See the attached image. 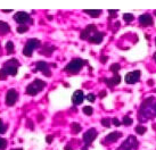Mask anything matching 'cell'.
<instances>
[{
  "label": "cell",
  "instance_id": "obj_15",
  "mask_svg": "<svg viewBox=\"0 0 156 150\" xmlns=\"http://www.w3.org/2000/svg\"><path fill=\"white\" fill-rule=\"evenodd\" d=\"M139 23L143 26H151L153 25V17L149 14H144L139 17Z\"/></svg>",
  "mask_w": 156,
  "mask_h": 150
},
{
  "label": "cell",
  "instance_id": "obj_2",
  "mask_svg": "<svg viewBox=\"0 0 156 150\" xmlns=\"http://www.w3.org/2000/svg\"><path fill=\"white\" fill-rule=\"evenodd\" d=\"M83 65H87V60H83L81 58H75L67 64V66L65 67V71L69 74H78Z\"/></svg>",
  "mask_w": 156,
  "mask_h": 150
},
{
  "label": "cell",
  "instance_id": "obj_20",
  "mask_svg": "<svg viewBox=\"0 0 156 150\" xmlns=\"http://www.w3.org/2000/svg\"><path fill=\"white\" fill-rule=\"evenodd\" d=\"M55 50V47H49V48H44V49H42L41 51H40V54L41 55H44V56H51V52Z\"/></svg>",
  "mask_w": 156,
  "mask_h": 150
},
{
  "label": "cell",
  "instance_id": "obj_41",
  "mask_svg": "<svg viewBox=\"0 0 156 150\" xmlns=\"http://www.w3.org/2000/svg\"><path fill=\"white\" fill-rule=\"evenodd\" d=\"M42 120H44V116H42V115H39V118H38V120H39V122H41Z\"/></svg>",
  "mask_w": 156,
  "mask_h": 150
},
{
  "label": "cell",
  "instance_id": "obj_21",
  "mask_svg": "<svg viewBox=\"0 0 156 150\" xmlns=\"http://www.w3.org/2000/svg\"><path fill=\"white\" fill-rule=\"evenodd\" d=\"M134 131H136V133H137V134L143 135L144 133L146 132V127H145V126H143V125H138V126H136Z\"/></svg>",
  "mask_w": 156,
  "mask_h": 150
},
{
  "label": "cell",
  "instance_id": "obj_39",
  "mask_svg": "<svg viewBox=\"0 0 156 150\" xmlns=\"http://www.w3.org/2000/svg\"><path fill=\"white\" fill-rule=\"evenodd\" d=\"M105 96H106V91H101V92L99 93V97H100V98H104Z\"/></svg>",
  "mask_w": 156,
  "mask_h": 150
},
{
  "label": "cell",
  "instance_id": "obj_5",
  "mask_svg": "<svg viewBox=\"0 0 156 150\" xmlns=\"http://www.w3.org/2000/svg\"><path fill=\"white\" fill-rule=\"evenodd\" d=\"M17 67H18V61L15 58L8 60L4 65V69L6 71L7 75H12V76H15L17 74Z\"/></svg>",
  "mask_w": 156,
  "mask_h": 150
},
{
  "label": "cell",
  "instance_id": "obj_44",
  "mask_svg": "<svg viewBox=\"0 0 156 150\" xmlns=\"http://www.w3.org/2000/svg\"><path fill=\"white\" fill-rule=\"evenodd\" d=\"M153 58H154V59L156 60V52H155V54H154V56H153Z\"/></svg>",
  "mask_w": 156,
  "mask_h": 150
},
{
  "label": "cell",
  "instance_id": "obj_32",
  "mask_svg": "<svg viewBox=\"0 0 156 150\" xmlns=\"http://www.w3.org/2000/svg\"><path fill=\"white\" fill-rule=\"evenodd\" d=\"M6 129H7V126H6V125L2 123V120H0V134H1V133L6 132Z\"/></svg>",
  "mask_w": 156,
  "mask_h": 150
},
{
  "label": "cell",
  "instance_id": "obj_10",
  "mask_svg": "<svg viewBox=\"0 0 156 150\" xmlns=\"http://www.w3.org/2000/svg\"><path fill=\"white\" fill-rule=\"evenodd\" d=\"M97 32V27L96 25L94 24H91V25H88L87 29L86 30H83L81 32V35H80V38L82 39V40H88V39L90 38L91 35H94Z\"/></svg>",
  "mask_w": 156,
  "mask_h": 150
},
{
  "label": "cell",
  "instance_id": "obj_9",
  "mask_svg": "<svg viewBox=\"0 0 156 150\" xmlns=\"http://www.w3.org/2000/svg\"><path fill=\"white\" fill-rule=\"evenodd\" d=\"M97 131L95 129H89L87 132L83 134V141L86 142V146H89L91 142L95 140L96 138H97Z\"/></svg>",
  "mask_w": 156,
  "mask_h": 150
},
{
  "label": "cell",
  "instance_id": "obj_34",
  "mask_svg": "<svg viewBox=\"0 0 156 150\" xmlns=\"http://www.w3.org/2000/svg\"><path fill=\"white\" fill-rule=\"evenodd\" d=\"M111 122H112V123H113L114 125H115V126H120V125L122 124L121 122H120V120H117V118H113V120H111Z\"/></svg>",
  "mask_w": 156,
  "mask_h": 150
},
{
  "label": "cell",
  "instance_id": "obj_31",
  "mask_svg": "<svg viewBox=\"0 0 156 150\" xmlns=\"http://www.w3.org/2000/svg\"><path fill=\"white\" fill-rule=\"evenodd\" d=\"M6 77H7V73H6V71L4 68L0 69V80H6Z\"/></svg>",
  "mask_w": 156,
  "mask_h": 150
},
{
  "label": "cell",
  "instance_id": "obj_45",
  "mask_svg": "<svg viewBox=\"0 0 156 150\" xmlns=\"http://www.w3.org/2000/svg\"><path fill=\"white\" fill-rule=\"evenodd\" d=\"M12 150H23L22 148H20V149H12Z\"/></svg>",
  "mask_w": 156,
  "mask_h": 150
},
{
  "label": "cell",
  "instance_id": "obj_4",
  "mask_svg": "<svg viewBox=\"0 0 156 150\" xmlns=\"http://www.w3.org/2000/svg\"><path fill=\"white\" fill-rule=\"evenodd\" d=\"M41 46V41L38 40V39H30L27 40L26 44L24 46V49H23V55L25 57H31L32 56V52L34 49L39 48Z\"/></svg>",
  "mask_w": 156,
  "mask_h": 150
},
{
  "label": "cell",
  "instance_id": "obj_17",
  "mask_svg": "<svg viewBox=\"0 0 156 150\" xmlns=\"http://www.w3.org/2000/svg\"><path fill=\"white\" fill-rule=\"evenodd\" d=\"M121 137H122V133H120V132H112L111 134H108L107 137L105 138V141L115 142L117 139H120Z\"/></svg>",
  "mask_w": 156,
  "mask_h": 150
},
{
  "label": "cell",
  "instance_id": "obj_23",
  "mask_svg": "<svg viewBox=\"0 0 156 150\" xmlns=\"http://www.w3.org/2000/svg\"><path fill=\"white\" fill-rule=\"evenodd\" d=\"M71 127H72L74 133H79L81 131V125L79 124V123H72V124H71Z\"/></svg>",
  "mask_w": 156,
  "mask_h": 150
},
{
  "label": "cell",
  "instance_id": "obj_11",
  "mask_svg": "<svg viewBox=\"0 0 156 150\" xmlns=\"http://www.w3.org/2000/svg\"><path fill=\"white\" fill-rule=\"evenodd\" d=\"M35 69L41 71L44 76H47V77L51 76V72H50V69H49V64H47L46 61H38V63H37V66H35Z\"/></svg>",
  "mask_w": 156,
  "mask_h": 150
},
{
  "label": "cell",
  "instance_id": "obj_37",
  "mask_svg": "<svg viewBox=\"0 0 156 150\" xmlns=\"http://www.w3.org/2000/svg\"><path fill=\"white\" fill-rule=\"evenodd\" d=\"M108 13L111 14V15H112V16H111V17H115V14L117 13V10H109Z\"/></svg>",
  "mask_w": 156,
  "mask_h": 150
},
{
  "label": "cell",
  "instance_id": "obj_24",
  "mask_svg": "<svg viewBox=\"0 0 156 150\" xmlns=\"http://www.w3.org/2000/svg\"><path fill=\"white\" fill-rule=\"evenodd\" d=\"M122 123H123V125L130 126V125L133 123V120H132V118H130L129 116H124V118H123V120H122Z\"/></svg>",
  "mask_w": 156,
  "mask_h": 150
},
{
  "label": "cell",
  "instance_id": "obj_3",
  "mask_svg": "<svg viewBox=\"0 0 156 150\" xmlns=\"http://www.w3.org/2000/svg\"><path fill=\"white\" fill-rule=\"evenodd\" d=\"M44 86H46V82L37 78V80H34V81L31 83L30 85H27V88H26V93L30 94V96H35L37 93H39Z\"/></svg>",
  "mask_w": 156,
  "mask_h": 150
},
{
  "label": "cell",
  "instance_id": "obj_28",
  "mask_svg": "<svg viewBox=\"0 0 156 150\" xmlns=\"http://www.w3.org/2000/svg\"><path fill=\"white\" fill-rule=\"evenodd\" d=\"M6 147H7V141H6V139L0 138V150L6 149Z\"/></svg>",
  "mask_w": 156,
  "mask_h": 150
},
{
  "label": "cell",
  "instance_id": "obj_43",
  "mask_svg": "<svg viewBox=\"0 0 156 150\" xmlns=\"http://www.w3.org/2000/svg\"><path fill=\"white\" fill-rule=\"evenodd\" d=\"M65 150H72V149H71L69 147H65Z\"/></svg>",
  "mask_w": 156,
  "mask_h": 150
},
{
  "label": "cell",
  "instance_id": "obj_29",
  "mask_svg": "<svg viewBox=\"0 0 156 150\" xmlns=\"http://www.w3.org/2000/svg\"><path fill=\"white\" fill-rule=\"evenodd\" d=\"M83 113H84L86 115H91V114L94 113V109L91 107H89V106H87V107L83 108Z\"/></svg>",
  "mask_w": 156,
  "mask_h": 150
},
{
  "label": "cell",
  "instance_id": "obj_18",
  "mask_svg": "<svg viewBox=\"0 0 156 150\" xmlns=\"http://www.w3.org/2000/svg\"><path fill=\"white\" fill-rule=\"evenodd\" d=\"M10 31V26L6 22L0 21V34H6Z\"/></svg>",
  "mask_w": 156,
  "mask_h": 150
},
{
  "label": "cell",
  "instance_id": "obj_8",
  "mask_svg": "<svg viewBox=\"0 0 156 150\" xmlns=\"http://www.w3.org/2000/svg\"><path fill=\"white\" fill-rule=\"evenodd\" d=\"M140 71H132V72H129V73L126 75V82L128 84H134L140 80Z\"/></svg>",
  "mask_w": 156,
  "mask_h": 150
},
{
  "label": "cell",
  "instance_id": "obj_1",
  "mask_svg": "<svg viewBox=\"0 0 156 150\" xmlns=\"http://www.w3.org/2000/svg\"><path fill=\"white\" fill-rule=\"evenodd\" d=\"M140 114L145 116H148L146 117V120H148L149 117H153V116H156V103L154 101V99L152 97L147 98L143 103H141V109H140Z\"/></svg>",
  "mask_w": 156,
  "mask_h": 150
},
{
  "label": "cell",
  "instance_id": "obj_26",
  "mask_svg": "<svg viewBox=\"0 0 156 150\" xmlns=\"http://www.w3.org/2000/svg\"><path fill=\"white\" fill-rule=\"evenodd\" d=\"M123 18H124V21L126 22L130 23V22H132L134 19V16L132 15V14H124V15H123Z\"/></svg>",
  "mask_w": 156,
  "mask_h": 150
},
{
  "label": "cell",
  "instance_id": "obj_13",
  "mask_svg": "<svg viewBox=\"0 0 156 150\" xmlns=\"http://www.w3.org/2000/svg\"><path fill=\"white\" fill-rule=\"evenodd\" d=\"M103 81H104L108 86H114L121 83V76H120L119 74H114V76H113L112 78H106V77H105V78H103Z\"/></svg>",
  "mask_w": 156,
  "mask_h": 150
},
{
  "label": "cell",
  "instance_id": "obj_27",
  "mask_svg": "<svg viewBox=\"0 0 156 150\" xmlns=\"http://www.w3.org/2000/svg\"><path fill=\"white\" fill-rule=\"evenodd\" d=\"M27 30H29L27 25H20L17 29H16V31H17L18 33H25Z\"/></svg>",
  "mask_w": 156,
  "mask_h": 150
},
{
  "label": "cell",
  "instance_id": "obj_35",
  "mask_svg": "<svg viewBox=\"0 0 156 150\" xmlns=\"http://www.w3.org/2000/svg\"><path fill=\"white\" fill-rule=\"evenodd\" d=\"M107 60H108V57H107V56H103V57H100V61H101L103 64H105V63H106Z\"/></svg>",
  "mask_w": 156,
  "mask_h": 150
},
{
  "label": "cell",
  "instance_id": "obj_12",
  "mask_svg": "<svg viewBox=\"0 0 156 150\" xmlns=\"http://www.w3.org/2000/svg\"><path fill=\"white\" fill-rule=\"evenodd\" d=\"M14 19L17 22L18 24H24L26 23L27 21H30V15L25 12H18V13L15 14V16H14ZM32 22V21H30Z\"/></svg>",
  "mask_w": 156,
  "mask_h": 150
},
{
  "label": "cell",
  "instance_id": "obj_6",
  "mask_svg": "<svg viewBox=\"0 0 156 150\" xmlns=\"http://www.w3.org/2000/svg\"><path fill=\"white\" fill-rule=\"evenodd\" d=\"M138 146H139V142L134 139V137H129L126 141L122 143V146L120 149L121 150H132V149L138 148Z\"/></svg>",
  "mask_w": 156,
  "mask_h": 150
},
{
  "label": "cell",
  "instance_id": "obj_25",
  "mask_svg": "<svg viewBox=\"0 0 156 150\" xmlns=\"http://www.w3.org/2000/svg\"><path fill=\"white\" fill-rule=\"evenodd\" d=\"M6 50L9 52V54H13L14 51V43L12 41H8L6 43Z\"/></svg>",
  "mask_w": 156,
  "mask_h": 150
},
{
  "label": "cell",
  "instance_id": "obj_19",
  "mask_svg": "<svg viewBox=\"0 0 156 150\" xmlns=\"http://www.w3.org/2000/svg\"><path fill=\"white\" fill-rule=\"evenodd\" d=\"M84 13L88 14V15H90L91 17H98L100 14H101V10H99V9H91V10H89V9H86L84 10Z\"/></svg>",
  "mask_w": 156,
  "mask_h": 150
},
{
  "label": "cell",
  "instance_id": "obj_40",
  "mask_svg": "<svg viewBox=\"0 0 156 150\" xmlns=\"http://www.w3.org/2000/svg\"><path fill=\"white\" fill-rule=\"evenodd\" d=\"M153 84H154V82H153V80H149V81H148V85L152 86Z\"/></svg>",
  "mask_w": 156,
  "mask_h": 150
},
{
  "label": "cell",
  "instance_id": "obj_7",
  "mask_svg": "<svg viewBox=\"0 0 156 150\" xmlns=\"http://www.w3.org/2000/svg\"><path fill=\"white\" fill-rule=\"evenodd\" d=\"M17 98L18 93L16 92V90H14V89L8 90L6 93V105L7 106H14L17 101Z\"/></svg>",
  "mask_w": 156,
  "mask_h": 150
},
{
  "label": "cell",
  "instance_id": "obj_33",
  "mask_svg": "<svg viewBox=\"0 0 156 150\" xmlns=\"http://www.w3.org/2000/svg\"><path fill=\"white\" fill-rule=\"evenodd\" d=\"M87 100L88 101H91V103H94L96 100V97H95V94H92V93H89L87 96Z\"/></svg>",
  "mask_w": 156,
  "mask_h": 150
},
{
  "label": "cell",
  "instance_id": "obj_22",
  "mask_svg": "<svg viewBox=\"0 0 156 150\" xmlns=\"http://www.w3.org/2000/svg\"><path fill=\"white\" fill-rule=\"evenodd\" d=\"M111 72H113L114 74H117V72L121 69V66H120V64H117V63H115V64H113L112 66H111Z\"/></svg>",
  "mask_w": 156,
  "mask_h": 150
},
{
  "label": "cell",
  "instance_id": "obj_16",
  "mask_svg": "<svg viewBox=\"0 0 156 150\" xmlns=\"http://www.w3.org/2000/svg\"><path fill=\"white\" fill-rule=\"evenodd\" d=\"M105 37V33H103V32H96L94 35H91L90 38L88 39V41H90L91 43H95V44H98V43H100L101 41H103V39H104Z\"/></svg>",
  "mask_w": 156,
  "mask_h": 150
},
{
  "label": "cell",
  "instance_id": "obj_30",
  "mask_svg": "<svg viewBox=\"0 0 156 150\" xmlns=\"http://www.w3.org/2000/svg\"><path fill=\"white\" fill-rule=\"evenodd\" d=\"M101 124L104 125L105 127H109L111 126V120H109V118H103L101 120Z\"/></svg>",
  "mask_w": 156,
  "mask_h": 150
},
{
  "label": "cell",
  "instance_id": "obj_36",
  "mask_svg": "<svg viewBox=\"0 0 156 150\" xmlns=\"http://www.w3.org/2000/svg\"><path fill=\"white\" fill-rule=\"evenodd\" d=\"M46 141H47L48 143H51V141H52V137H51V135H48V137L46 138Z\"/></svg>",
  "mask_w": 156,
  "mask_h": 150
},
{
  "label": "cell",
  "instance_id": "obj_42",
  "mask_svg": "<svg viewBox=\"0 0 156 150\" xmlns=\"http://www.w3.org/2000/svg\"><path fill=\"white\" fill-rule=\"evenodd\" d=\"M2 12H4V13H10V12H12V10H10V9H5V10H2Z\"/></svg>",
  "mask_w": 156,
  "mask_h": 150
},
{
  "label": "cell",
  "instance_id": "obj_38",
  "mask_svg": "<svg viewBox=\"0 0 156 150\" xmlns=\"http://www.w3.org/2000/svg\"><path fill=\"white\" fill-rule=\"evenodd\" d=\"M27 123H29V126H30L31 130L34 129V127H33V123H32V120H27Z\"/></svg>",
  "mask_w": 156,
  "mask_h": 150
},
{
  "label": "cell",
  "instance_id": "obj_14",
  "mask_svg": "<svg viewBox=\"0 0 156 150\" xmlns=\"http://www.w3.org/2000/svg\"><path fill=\"white\" fill-rule=\"evenodd\" d=\"M84 99V94H83L82 90H76L72 96V103L74 105H80Z\"/></svg>",
  "mask_w": 156,
  "mask_h": 150
}]
</instances>
